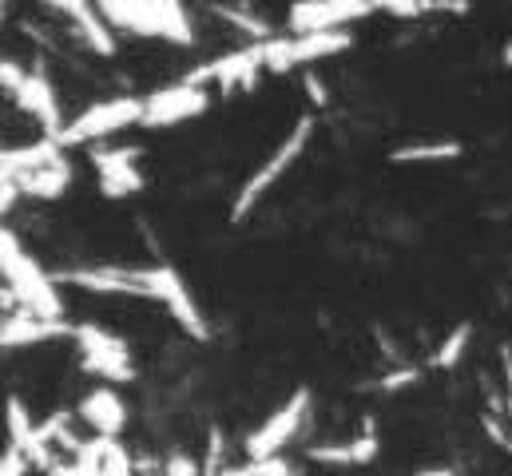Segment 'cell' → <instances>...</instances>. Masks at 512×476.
<instances>
[{
  "instance_id": "1",
  "label": "cell",
  "mask_w": 512,
  "mask_h": 476,
  "mask_svg": "<svg viewBox=\"0 0 512 476\" xmlns=\"http://www.w3.org/2000/svg\"><path fill=\"white\" fill-rule=\"evenodd\" d=\"M52 278L60 286H80L88 294H128V298L163 302L171 310V318L191 338H211L203 310L191 298V286L183 282V274L171 262H159V266H76V270H60Z\"/></svg>"
},
{
  "instance_id": "2",
  "label": "cell",
  "mask_w": 512,
  "mask_h": 476,
  "mask_svg": "<svg viewBox=\"0 0 512 476\" xmlns=\"http://www.w3.org/2000/svg\"><path fill=\"white\" fill-rule=\"evenodd\" d=\"M0 270L8 278V290L16 298L20 310L28 314H40V318H52V322H64V298H60V282L40 270V262L20 246V238L4 227L0 235Z\"/></svg>"
},
{
  "instance_id": "3",
  "label": "cell",
  "mask_w": 512,
  "mask_h": 476,
  "mask_svg": "<svg viewBox=\"0 0 512 476\" xmlns=\"http://www.w3.org/2000/svg\"><path fill=\"white\" fill-rule=\"evenodd\" d=\"M100 12H104V20L116 32H135V36H151V40H171L179 48L195 44L191 16L175 0H104Z\"/></svg>"
},
{
  "instance_id": "4",
  "label": "cell",
  "mask_w": 512,
  "mask_h": 476,
  "mask_svg": "<svg viewBox=\"0 0 512 476\" xmlns=\"http://www.w3.org/2000/svg\"><path fill=\"white\" fill-rule=\"evenodd\" d=\"M310 135H314V116H302L298 123H294V131L274 147V155H270L255 175L239 187V195H235V203H231V219H235V223H243L258 203H262V195H266V191H270V187H274V183H278V179H282V175L302 159V151H306Z\"/></svg>"
},
{
  "instance_id": "5",
  "label": "cell",
  "mask_w": 512,
  "mask_h": 476,
  "mask_svg": "<svg viewBox=\"0 0 512 476\" xmlns=\"http://www.w3.org/2000/svg\"><path fill=\"white\" fill-rule=\"evenodd\" d=\"M76 346H80V365L100 377L104 385H128L135 381V361L131 346L124 338H116L112 330L96 326V322H76Z\"/></svg>"
},
{
  "instance_id": "6",
  "label": "cell",
  "mask_w": 512,
  "mask_h": 476,
  "mask_svg": "<svg viewBox=\"0 0 512 476\" xmlns=\"http://www.w3.org/2000/svg\"><path fill=\"white\" fill-rule=\"evenodd\" d=\"M354 44V36L342 32H310V36H270L262 48V68L266 72H290V68H306L314 60H330L338 52H346Z\"/></svg>"
},
{
  "instance_id": "7",
  "label": "cell",
  "mask_w": 512,
  "mask_h": 476,
  "mask_svg": "<svg viewBox=\"0 0 512 476\" xmlns=\"http://www.w3.org/2000/svg\"><path fill=\"white\" fill-rule=\"evenodd\" d=\"M131 123H143V100H135V96L100 100V104L84 108L80 116L72 119L56 143H60V147H84V143L108 139V135H116V131H128Z\"/></svg>"
},
{
  "instance_id": "8",
  "label": "cell",
  "mask_w": 512,
  "mask_h": 476,
  "mask_svg": "<svg viewBox=\"0 0 512 476\" xmlns=\"http://www.w3.org/2000/svg\"><path fill=\"white\" fill-rule=\"evenodd\" d=\"M310 389H298L286 405H278L262 425H258L255 433L247 437V465H262V461H274V457H282V449L294 441V433L302 429V421H306V413H310Z\"/></svg>"
},
{
  "instance_id": "9",
  "label": "cell",
  "mask_w": 512,
  "mask_h": 476,
  "mask_svg": "<svg viewBox=\"0 0 512 476\" xmlns=\"http://www.w3.org/2000/svg\"><path fill=\"white\" fill-rule=\"evenodd\" d=\"M258 76H262V48L251 44V48H235V52H223V56L207 60L203 68L187 72L183 80L195 84V88H219L223 96H231V92L255 88Z\"/></svg>"
},
{
  "instance_id": "10",
  "label": "cell",
  "mask_w": 512,
  "mask_h": 476,
  "mask_svg": "<svg viewBox=\"0 0 512 476\" xmlns=\"http://www.w3.org/2000/svg\"><path fill=\"white\" fill-rule=\"evenodd\" d=\"M378 0H302L290 8V32L310 36V32H342L354 20H366L382 12Z\"/></svg>"
},
{
  "instance_id": "11",
  "label": "cell",
  "mask_w": 512,
  "mask_h": 476,
  "mask_svg": "<svg viewBox=\"0 0 512 476\" xmlns=\"http://www.w3.org/2000/svg\"><path fill=\"white\" fill-rule=\"evenodd\" d=\"M211 108V88H195L187 80H175L151 96H143V123L139 127H175L203 116Z\"/></svg>"
},
{
  "instance_id": "12",
  "label": "cell",
  "mask_w": 512,
  "mask_h": 476,
  "mask_svg": "<svg viewBox=\"0 0 512 476\" xmlns=\"http://www.w3.org/2000/svg\"><path fill=\"white\" fill-rule=\"evenodd\" d=\"M12 96H16V104H20L28 116L40 119V127H44L48 139H60V135H64L68 123L60 116V100H56V92H52L48 72H28Z\"/></svg>"
},
{
  "instance_id": "13",
  "label": "cell",
  "mask_w": 512,
  "mask_h": 476,
  "mask_svg": "<svg viewBox=\"0 0 512 476\" xmlns=\"http://www.w3.org/2000/svg\"><path fill=\"white\" fill-rule=\"evenodd\" d=\"M76 417L96 433V437H120L128 425V405L112 385H96L92 393H84V401L76 405Z\"/></svg>"
},
{
  "instance_id": "14",
  "label": "cell",
  "mask_w": 512,
  "mask_h": 476,
  "mask_svg": "<svg viewBox=\"0 0 512 476\" xmlns=\"http://www.w3.org/2000/svg\"><path fill=\"white\" fill-rule=\"evenodd\" d=\"M76 326L72 322H52V318H40V314H8L4 326H0V346L4 350H24V346H40V342H56V338H72Z\"/></svg>"
},
{
  "instance_id": "15",
  "label": "cell",
  "mask_w": 512,
  "mask_h": 476,
  "mask_svg": "<svg viewBox=\"0 0 512 476\" xmlns=\"http://www.w3.org/2000/svg\"><path fill=\"white\" fill-rule=\"evenodd\" d=\"M60 12H68L72 16V24L84 32V40L92 44V52H100V56H116V28L104 20V12H100V4H84V0H72V4H56Z\"/></svg>"
},
{
  "instance_id": "16",
  "label": "cell",
  "mask_w": 512,
  "mask_h": 476,
  "mask_svg": "<svg viewBox=\"0 0 512 476\" xmlns=\"http://www.w3.org/2000/svg\"><path fill=\"white\" fill-rule=\"evenodd\" d=\"M56 163H64V147L44 135V139H36V143H28V147L4 151L0 175H32V171H44V167H56Z\"/></svg>"
},
{
  "instance_id": "17",
  "label": "cell",
  "mask_w": 512,
  "mask_h": 476,
  "mask_svg": "<svg viewBox=\"0 0 512 476\" xmlns=\"http://www.w3.org/2000/svg\"><path fill=\"white\" fill-rule=\"evenodd\" d=\"M310 461H322V465H370L378 457V437L374 433H362L346 445H314L306 453Z\"/></svg>"
},
{
  "instance_id": "18",
  "label": "cell",
  "mask_w": 512,
  "mask_h": 476,
  "mask_svg": "<svg viewBox=\"0 0 512 476\" xmlns=\"http://www.w3.org/2000/svg\"><path fill=\"white\" fill-rule=\"evenodd\" d=\"M20 195H32V199H60L72 183V167L68 163H56V167H44V171H32V175H8Z\"/></svg>"
},
{
  "instance_id": "19",
  "label": "cell",
  "mask_w": 512,
  "mask_h": 476,
  "mask_svg": "<svg viewBox=\"0 0 512 476\" xmlns=\"http://www.w3.org/2000/svg\"><path fill=\"white\" fill-rule=\"evenodd\" d=\"M465 147L457 139H425V143H405V147H393L389 159L393 163H445V159H457Z\"/></svg>"
},
{
  "instance_id": "20",
  "label": "cell",
  "mask_w": 512,
  "mask_h": 476,
  "mask_svg": "<svg viewBox=\"0 0 512 476\" xmlns=\"http://www.w3.org/2000/svg\"><path fill=\"white\" fill-rule=\"evenodd\" d=\"M469 342H473V326H469V322H461V326H457V330H453V334H449V338H445V342L433 350V357H429V361H433L437 369H453V365L465 357Z\"/></svg>"
},
{
  "instance_id": "21",
  "label": "cell",
  "mask_w": 512,
  "mask_h": 476,
  "mask_svg": "<svg viewBox=\"0 0 512 476\" xmlns=\"http://www.w3.org/2000/svg\"><path fill=\"white\" fill-rule=\"evenodd\" d=\"M143 151L139 147H96L92 151V163L100 175H116V171H128V167H139Z\"/></svg>"
},
{
  "instance_id": "22",
  "label": "cell",
  "mask_w": 512,
  "mask_h": 476,
  "mask_svg": "<svg viewBox=\"0 0 512 476\" xmlns=\"http://www.w3.org/2000/svg\"><path fill=\"white\" fill-rule=\"evenodd\" d=\"M100 191H104L108 199H128V195H139V191H143V175H139V167L116 171V175H100Z\"/></svg>"
},
{
  "instance_id": "23",
  "label": "cell",
  "mask_w": 512,
  "mask_h": 476,
  "mask_svg": "<svg viewBox=\"0 0 512 476\" xmlns=\"http://www.w3.org/2000/svg\"><path fill=\"white\" fill-rule=\"evenodd\" d=\"M163 476H203V465H199L191 453L175 449V453H167V461H163Z\"/></svg>"
},
{
  "instance_id": "24",
  "label": "cell",
  "mask_w": 512,
  "mask_h": 476,
  "mask_svg": "<svg viewBox=\"0 0 512 476\" xmlns=\"http://www.w3.org/2000/svg\"><path fill=\"white\" fill-rule=\"evenodd\" d=\"M413 381H421V369H417V365H405V369L385 373L382 389H385V393H401V389H405V385H413Z\"/></svg>"
},
{
  "instance_id": "25",
  "label": "cell",
  "mask_w": 512,
  "mask_h": 476,
  "mask_svg": "<svg viewBox=\"0 0 512 476\" xmlns=\"http://www.w3.org/2000/svg\"><path fill=\"white\" fill-rule=\"evenodd\" d=\"M385 12H389V16H401V20H413V16H425L429 4H417V0H389Z\"/></svg>"
},
{
  "instance_id": "26",
  "label": "cell",
  "mask_w": 512,
  "mask_h": 476,
  "mask_svg": "<svg viewBox=\"0 0 512 476\" xmlns=\"http://www.w3.org/2000/svg\"><path fill=\"white\" fill-rule=\"evenodd\" d=\"M302 84H306V92L314 96V104H318V108H322V104H330V88L318 80V72H306V80H302Z\"/></svg>"
},
{
  "instance_id": "27",
  "label": "cell",
  "mask_w": 512,
  "mask_h": 476,
  "mask_svg": "<svg viewBox=\"0 0 512 476\" xmlns=\"http://www.w3.org/2000/svg\"><path fill=\"white\" fill-rule=\"evenodd\" d=\"M505 381H509V389H505V417H509L512 425V354L505 350Z\"/></svg>"
},
{
  "instance_id": "28",
  "label": "cell",
  "mask_w": 512,
  "mask_h": 476,
  "mask_svg": "<svg viewBox=\"0 0 512 476\" xmlns=\"http://www.w3.org/2000/svg\"><path fill=\"white\" fill-rule=\"evenodd\" d=\"M223 476H255V465H231Z\"/></svg>"
},
{
  "instance_id": "29",
  "label": "cell",
  "mask_w": 512,
  "mask_h": 476,
  "mask_svg": "<svg viewBox=\"0 0 512 476\" xmlns=\"http://www.w3.org/2000/svg\"><path fill=\"white\" fill-rule=\"evenodd\" d=\"M413 476H457L449 465H441V469H421V473H413Z\"/></svg>"
},
{
  "instance_id": "30",
  "label": "cell",
  "mask_w": 512,
  "mask_h": 476,
  "mask_svg": "<svg viewBox=\"0 0 512 476\" xmlns=\"http://www.w3.org/2000/svg\"><path fill=\"white\" fill-rule=\"evenodd\" d=\"M505 60H509V64H512V44H509V48H505Z\"/></svg>"
}]
</instances>
